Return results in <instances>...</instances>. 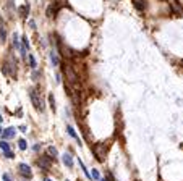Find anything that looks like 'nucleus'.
<instances>
[{
    "mask_svg": "<svg viewBox=\"0 0 183 181\" xmlns=\"http://www.w3.org/2000/svg\"><path fill=\"white\" fill-rule=\"evenodd\" d=\"M67 181H68V180H67Z\"/></svg>",
    "mask_w": 183,
    "mask_h": 181,
    "instance_id": "72a5a7b5",
    "label": "nucleus"
},
{
    "mask_svg": "<svg viewBox=\"0 0 183 181\" xmlns=\"http://www.w3.org/2000/svg\"><path fill=\"white\" fill-rule=\"evenodd\" d=\"M23 47H25L26 50H29V41H28V37H26V36H23Z\"/></svg>",
    "mask_w": 183,
    "mask_h": 181,
    "instance_id": "5701e85b",
    "label": "nucleus"
},
{
    "mask_svg": "<svg viewBox=\"0 0 183 181\" xmlns=\"http://www.w3.org/2000/svg\"><path fill=\"white\" fill-rule=\"evenodd\" d=\"M39 76H41V73H39V71H34V73H32V79H34V81H37Z\"/></svg>",
    "mask_w": 183,
    "mask_h": 181,
    "instance_id": "a878e982",
    "label": "nucleus"
},
{
    "mask_svg": "<svg viewBox=\"0 0 183 181\" xmlns=\"http://www.w3.org/2000/svg\"><path fill=\"white\" fill-rule=\"evenodd\" d=\"M13 45L16 47V49H21V47H20V39H18L16 34H13Z\"/></svg>",
    "mask_w": 183,
    "mask_h": 181,
    "instance_id": "4be33fe9",
    "label": "nucleus"
},
{
    "mask_svg": "<svg viewBox=\"0 0 183 181\" xmlns=\"http://www.w3.org/2000/svg\"><path fill=\"white\" fill-rule=\"evenodd\" d=\"M2 73L5 76H10L11 79H16V62H15L13 55H8L7 60L2 65Z\"/></svg>",
    "mask_w": 183,
    "mask_h": 181,
    "instance_id": "f257e3e1",
    "label": "nucleus"
},
{
    "mask_svg": "<svg viewBox=\"0 0 183 181\" xmlns=\"http://www.w3.org/2000/svg\"><path fill=\"white\" fill-rule=\"evenodd\" d=\"M29 65H31L32 70H36V66H37V63H36V58L34 55H29Z\"/></svg>",
    "mask_w": 183,
    "mask_h": 181,
    "instance_id": "aec40b11",
    "label": "nucleus"
},
{
    "mask_svg": "<svg viewBox=\"0 0 183 181\" xmlns=\"http://www.w3.org/2000/svg\"><path fill=\"white\" fill-rule=\"evenodd\" d=\"M18 146H20V149H21V150H26L28 144H26V141H25V139H20V141H18Z\"/></svg>",
    "mask_w": 183,
    "mask_h": 181,
    "instance_id": "412c9836",
    "label": "nucleus"
},
{
    "mask_svg": "<svg viewBox=\"0 0 183 181\" xmlns=\"http://www.w3.org/2000/svg\"><path fill=\"white\" fill-rule=\"evenodd\" d=\"M37 163H39V167L42 168V170H49L50 165H52V159H50L49 155H42L37 160Z\"/></svg>",
    "mask_w": 183,
    "mask_h": 181,
    "instance_id": "423d86ee",
    "label": "nucleus"
},
{
    "mask_svg": "<svg viewBox=\"0 0 183 181\" xmlns=\"http://www.w3.org/2000/svg\"><path fill=\"white\" fill-rule=\"evenodd\" d=\"M164 2H167V0H164Z\"/></svg>",
    "mask_w": 183,
    "mask_h": 181,
    "instance_id": "473e14b6",
    "label": "nucleus"
},
{
    "mask_svg": "<svg viewBox=\"0 0 183 181\" xmlns=\"http://www.w3.org/2000/svg\"><path fill=\"white\" fill-rule=\"evenodd\" d=\"M5 157H7V159H13V157H15V154L11 152V150H8V152H5Z\"/></svg>",
    "mask_w": 183,
    "mask_h": 181,
    "instance_id": "bb28decb",
    "label": "nucleus"
},
{
    "mask_svg": "<svg viewBox=\"0 0 183 181\" xmlns=\"http://www.w3.org/2000/svg\"><path fill=\"white\" fill-rule=\"evenodd\" d=\"M2 134H4V129H2V128H0V136H2Z\"/></svg>",
    "mask_w": 183,
    "mask_h": 181,
    "instance_id": "c756f323",
    "label": "nucleus"
},
{
    "mask_svg": "<svg viewBox=\"0 0 183 181\" xmlns=\"http://www.w3.org/2000/svg\"><path fill=\"white\" fill-rule=\"evenodd\" d=\"M63 74L67 76V83L68 84H76L78 83V74L73 71V68H71L70 65H67V63H63Z\"/></svg>",
    "mask_w": 183,
    "mask_h": 181,
    "instance_id": "20e7f679",
    "label": "nucleus"
},
{
    "mask_svg": "<svg viewBox=\"0 0 183 181\" xmlns=\"http://www.w3.org/2000/svg\"><path fill=\"white\" fill-rule=\"evenodd\" d=\"M78 162H80V167H81V170L84 171V175H86V176H88V178H89V180H91V178H92V176H91V175H89V173H88V168H86V167H84V163H83V162H81V159H80V160H78Z\"/></svg>",
    "mask_w": 183,
    "mask_h": 181,
    "instance_id": "f3484780",
    "label": "nucleus"
},
{
    "mask_svg": "<svg viewBox=\"0 0 183 181\" xmlns=\"http://www.w3.org/2000/svg\"><path fill=\"white\" fill-rule=\"evenodd\" d=\"M49 102H50V107H52V110H55V100H53V95L49 94Z\"/></svg>",
    "mask_w": 183,
    "mask_h": 181,
    "instance_id": "b1692460",
    "label": "nucleus"
},
{
    "mask_svg": "<svg viewBox=\"0 0 183 181\" xmlns=\"http://www.w3.org/2000/svg\"><path fill=\"white\" fill-rule=\"evenodd\" d=\"M2 181H11V176L8 173H4L2 175Z\"/></svg>",
    "mask_w": 183,
    "mask_h": 181,
    "instance_id": "393cba45",
    "label": "nucleus"
},
{
    "mask_svg": "<svg viewBox=\"0 0 183 181\" xmlns=\"http://www.w3.org/2000/svg\"><path fill=\"white\" fill-rule=\"evenodd\" d=\"M67 133H68V134H70L71 138H73V139H75V141H76V142H78V144H80V146H81V141H80V138H78V134H76V133H75L73 126H67Z\"/></svg>",
    "mask_w": 183,
    "mask_h": 181,
    "instance_id": "9b49d317",
    "label": "nucleus"
},
{
    "mask_svg": "<svg viewBox=\"0 0 183 181\" xmlns=\"http://www.w3.org/2000/svg\"><path fill=\"white\" fill-rule=\"evenodd\" d=\"M50 60H52V65H53V66H58V65H60L58 55L55 53V50H52V52H50Z\"/></svg>",
    "mask_w": 183,
    "mask_h": 181,
    "instance_id": "ddd939ff",
    "label": "nucleus"
},
{
    "mask_svg": "<svg viewBox=\"0 0 183 181\" xmlns=\"http://www.w3.org/2000/svg\"><path fill=\"white\" fill-rule=\"evenodd\" d=\"M0 149L4 150V152H8V150H10V146H8V142L2 141V142H0Z\"/></svg>",
    "mask_w": 183,
    "mask_h": 181,
    "instance_id": "6ab92c4d",
    "label": "nucleus"
},
{
    "mask_svg": "<svg viewBox=\"0 0 183 181\" xmlns=\"http://www.w3.org/2000/svg\"><path fill=\"white\" fill-rule=\"evenodd\" d=\"M39 149H41V144H36V146L34 147H32V150H36V152H37V150Z\"/></svg>",
    "mask_w": 183,
    "mask_h": 181,
    "instance_id": "cd10ccee",
    "label": "nucleus"
},
{
    "mask_svg": "<svg viewBox=\"0 0 183 181\" xmlns=\"http://www.w3.org/2000/svg\"><path fill=\"white\" fill-rule=\"evenodd\" d=\"M47 155H49L50 159H52V160H53V159H57V155H58V152H57V149H55V147H53V146H49V147H47Z\"/></svg>",
    "mask_w": 183,
    "mask_h": 181,
    "instance_id": "f8f14e48",
    "label": "nucleus"
},
{
    "mask_svg": "<svg viewBox=\"0 0 183 181\" xmlns=\"http://www.w3.org/2000/svg\"><path fill=\"white\" fill-rule=\"evenodd\" d=\"M92 152H94L96 159H97L99 162H104L106 160V155H107V146L104 142H97L92 147Z\"/></svg>",
    "mask_w": 183,
    "mask_h": 181,
    "instance_id": "7ed1b4c3",
    "label": "nucleus"
},
{
    "mask_svg": "<svg viewBox=\"0 0 183 181\" xmlns=\"http://www.w3.org/2000/svg\"><path fill=\"white\" fill-rule=\"evenodd\" d=\"M62 159H63V163H65V167H68V168H73V157L70 155V154H63L62 155Z\"/></svg>",
    "mask_w": 183,
    "mask_h": 181,
    "instance_id": "0eeeda50",
    "label": "nucleus"
},
{
    "mask_svg": "<svg viewBox=\"0 0 183 181\" xmlns=\"http://www.w3.org/2000/svg\"><path fill=\"white\" fill-rule=\"evenodd\" d=\"M29 99H31V102H32L36 110L44 112V104H42V100H41V97H39L37 89H29Z\"/></svg>",
    "mask_w": 183,
    "mask_h": 181,
    "instance_id": "f03ea898",
    "label": "nucleus"
},
{
    "mask_svg": "<svg viewBox=\"0 0 183 181\" xmlns=\"http://www.w3.org/2000/svg\"><path fill=\"white\" fill-rule=\"evenodd\" d=\"M15 136V128H7V129H4V134H2V138L4 139H11Z\"/></svg>",
    "mask_w": 183,
    "mask_h": 181,
    "instance_id": "9d476101",
    "label": "nucleus"
},
{
    "mask_svg": "<svg viewBox=\"0 0 183 181\" xmlns=\"http://www.w3.org/2000/svg\"><path fill=\"white\" fill-rule=\"evenodd\" d=\"M44 181H52V180H50V178H44Z\"/></svg>",
    "mask_w": 183,
    "mask_h": 181,
    "instance_id": "c85d7f7f",
    "label": "nucleus"
},
{
    "mask_svg": "<svg viewBox=\"0 0 183 181\" xmlns=\"http://www.w3.org/2000/svg\"><path fill=\"white\" fill-rule=\"evenodd\" d=\"M91 176L94 178L96 181H101V175H99V171L96 170V168H92V171H91Z\"/></svg>",
    "mask_w": 183,
    "mask_h": 181,
    "instance_id": "a211bd4d",
    "label": "nucleus"
},
{
    "mask_svg": "<svg viewBox=\"0 0 183 181\" xmlns=\"http://www.w3.org/2000/svg\"><path fill=\"white\" fill-rule=\"evenodd\" d=\"M18 11H20V16H21V18H26V16H28V11H29V7H28V5H23V7L18 8Z\"/></svg>",
    "mask_w": 183,
    "mask_h": 181,
    "instance_id": "4468645a",
    "label": "nucleus"
},
{
    "mask_svg": "<svg viewBox=\"0 0 183 181\" xmlns=\"http://www.w3.org/2000/svg\"><path fill=\"white\" fill-rule=\"evenodd\" d=\"M7 8H8V15L13 16L15 15V7H13V0H7Z\"/></svg>",
    "mask_w": 183,
    "mask_h": 181,
    "instance_id": "2eb2a0df",
    "label": "nucleus"
},
{
    "mask_svg": "<svg viewBox=\"0 0 183 181\" xmlns=\"http://www.w3.org/2000/svg\"><path fill=\"white\" fill-rule=\"evenodd\" d=\"M2 121H4V116H2V115H0V123H2Z\"/></svg>",
    "mask_w": 183,
    "mask_h": 181,
    "instance_id": "7c9ffc66",
    "label": "nucleus"
},
{
    "mask_svg": "<svg viewBox=\"0 0 183 181\" xmlns=\"http://www.w3.org/2000/svg\"><path fill=\"white\" fill-rule=\"evenodd\" d=\"M172 10H173V11H177L178 15H183V8L180 7V5L177 4V2H173V5H172Z\"/></svg>",
    "mask_w": 183,
    "mask_h": 181,
    "instance_id": "dca6fc26",
    "label": "nucleus"
},
{
    "mask_svg": "<svg viewBox=\"0 0 183 181\" xmlns=\"http://www.w3.org/2000/svg\"><path fill=\"white\" fill-rule=\"evenodd\" d=\"M18 171H20V175H21L23 178H26V180L32 176L31 168H29V165H26V163H20V165H18Z\"/></svg>",
    "mask_w": 183,
    "mask_h": 181,
    "instance_id": "39448f33",
    "label": "nucleus"
},
{
    "mask_svg": "<svg viewBox=\"0 0 183 181\" xmlns=\"http://www.w3.org/2000/svg\"><path fill=\"white\" fill-rule=\"evenodd\" d=\"M101 181H109V180H107V178H104V180H101Z\"/></svg>",
    "mask_w": 183,
    "mask_h": 181,
    "instance_id": "2f4dec72",
    "label": "nucleus"
},
{
    "mask_svg": "<svg viewBox=\"0 0 183 181\" xmlns=\"http://www.w3.org/2000/svg\"><path fill=\"white\" fill-rule=\"evenodd\" d=\"M0 39L2 41H7V29H5V25H4V20H2V16H0Z\"/></svg>",
    "mask_w": 183,
    "mask_h": 181,
    "instance_id": "1a4fd4ad",
    "label": "nucleus"
},
{
    "mask_svg": "<svg viewBox=\"0 0 183 181\" xmlns=\"http://www.w3.org/2000/svg\"><path fill=\"white\" fill-rule=\"evenodd\" d=\"M133 4H134V8H136L138 11H144L146 10V0H133Z\"/></svg>",
    "mask_w": 183,
    "mask_h": 181,
    "instance_id": "6e6552de",
    "label": "nucleus"
}]
</instances>
